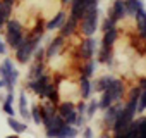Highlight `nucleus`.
<instances>
[{
  "mask_svg": "<svg viewBox=\"0 0 146 138\" xmlns=\"http://www.w3.org/2000/svg\"><path fill=\"white\" fill-rule=\"evenodd\" d=\"M98 5H90L84 9V14L79 21V26H78V31L86 38V36H95L96 29H98Z\"/></svg>",
  "mask_w": 146,
  "mask_h": 138,
  "instance_id": "obj_1",
  "label": "nucleus"
},
{
  "mask_svg": "<svg viewBox=\"0 0 146 138\" xmlns=\"http://www.w3.org/2000/svg\"><path fill=\"white\" fill-rule=\"evenodd\" d=\"M0 78L5 80V83H7V85H12V86L17 83L19 71L16 69L14 60H12L11 57H5V59H4V62L0 64Z\"/></svg>",
  "mask_w": 146,
  "mask_h": 138,
  "instance_id": "obj_2",
  "label": "nucleus"
},
{
  "mask_svg": "<svg viewBox=\"0 0 146 138\" xmlns=\"http://www.w3.org/2000/svg\"><path fill=\"white\" fill-rule=\"evenodd\" d=\"M96 50H98V40L95 36H86L79 45V57L84 59V60L93 59Z\"/></svg>",
  "mask_w": 146,
  "mask_h": 138,
  "instance_id": "obj_3",
  "label": "nucleus"
},
{
  "mask_svg": "<svg viewBox=\"0 0 146 138\" xmlns=\"http://www.w3.org/2000/svg\"><path fill=\"white\" fill-rule=\"evenodd\" d=\"M50 76H46V74H43V76H40V78H36V80H28V83H26V88L28 90H31L35 95H38L40 98H43L45 97V90H46V86L50 85Z\"/></svg>",
  "mask_w": 146,
  "mask_h": 138,
  "instance_id": "obj_4",
  "label": "nucleus"
},
{
  "mask_svg": "<svg viewBox=\"0 0 146 138\" xmlns=\"http://www.w3.org/2000/svg\"><path fill=\"white\" fill-rule=\"evenodd\" d=\"M122 105H124L122 100H119V102H113L110 107L105 109V116H103V124H105V128L110 129V128L113 126V123H115V119H117V116H119Z\"/></svg>",
  "mask_w": 146,
  "mask_h": 138,
  "instance_id": "obj_5",
  "label": "nucleus"
},
{
  "mask_svg": "<svg viewBox=\"0 0 146 138\" xmlns=\"http://www.w3.org/2000/svg\"><path fill=\"white\" fill-rule=\"evenodd\" d=\"M107 92L110 93V97H112V100L113 102H119V100H122V97L125 95V86H124V81L122 80H112V83L108 85V88H107Z\"/></svg>",
  "mask_w": 146,
  "mask_h": 138,
  "instance_id": "obj_6",
  "label": "nucleus"
},
{
  "mask_svg": "<svg viewBox=\"0 0 146 138\" xmlns=\"http://www.w3.org/2000/svg\"><path fill=\"white\" fill-rule=\"evenodd\" d=\"M64 43H65V38H64V36H60V35L55 36V38L48 43V47L45 48V59H53V57H57L58 52L62 50Z\"/></svg>",
  "mask_w": 146,
  "mask_h": 138,
  "instance_id": "obj_7",
  "label": "nucleus"
},
{
  "mask_svg": "<svg viewBox=\"0 0 146 138\" xmlns=\"http://www.w3.org/2000/svg\"><path fill=\"white\" fill-rule=\"evenodd\" d=\"M125 16H127V12H125L124 0H113V5H112V9H110V12H108V17L113 19L115 23H119V21H122Z\"/></svg>",
  "mask_w": 146,
  "mask_h": 138,
  "instance_id": "obj_8",
  "label": "nucleus"
},
{
  "mask_svg": "<svg viewBox=\"0 0 146 138\" xmlns=\"http://www.w3.org/2000/svg\"><path fill=\"white\" fill-rule=\"evenodd\" d=\"M78 26H79V21H76V19H72V17H69V16H67L65 23L58 28V29H60V33H58V35H60V36H64V38L67 40V38H70L72 35L78 31Z\"/></svg>",
  "mask_w": 146,
  "mask_h": 138,
  "instance_id": "obj_9",
  "label": "nucleus"
},
{
  "mask_svg": "<svg viewBox=\"0 0 146 138\" xmlns=\"http://www.w3.org/2000/svg\"><path fill=\"white\" fill-rule=\"evenodd\" d=\"M65 19H67V12H65V11H58V12L45 24V29H46V31H55V29H58V28L65 23Z\"/></svg>",
  "mask_w": 146,
  "mask_h": 138,
  "instance_id": "obj_10",
  "label": "nucleus"
},
{
  "mask_svg": "<svg viewBox=\"0 0 146 138\" xmlns=\"http://www.w3.org/2000/svg\"><path fill=\"white\" fill-rule=\"evenodd\" d=\"M78 88H79V97H81V100H88L90 97H91V81H90V78H86V76H83L81 74V78H79V81H78Z\"/></svg>",
  "mask_w": 146,
  "mask_h": 138,
  "instance_id": "obj_11",
  "label": "nucleus"
},
{
  "mask_svg": "<svg viewBox=\"0 0 146 138\" xmlns=\"http://www.w3.org/2000/svg\"><path fill=\"white\" fill-rule=\"evenodd\" d=\"M5 42H7L9 48L16 50L24 42V31H21V33H5Z\"/></svg>",
  "mask_w": 146,
  "mask_h": 138,
  "instance_id": "obj_12",
  "label": "nucleus"
},
{
  "mask_svg": "<svg viewBox=\"0 0 146 138\" xmlns=\"http://www.w3.org/2000/svg\"><path fill=\"white\" fill-rule=\"evenodd\" d=\"M112 80H113V76L105 74V76H102V78L95 80V83H91V90H93V92H96V93H102V92H105V90L108 88V85L112 83Z\"/></svg>",
  "mask_w": 146,
  "mask_h": 138,
  "instance_id": "obj_13",
  "label": "nucleus"
},
{
  "mask_svg": "<svg viewBox=\"0 0 146 138\" xmlns=\"http://www.w3.org/2000/svg\"><path fill=\"white\" fill-rule=\"evenodd\" d=\"M98 52V57H96V62H102V64H107V66H112L113 64V52L112 48H107V47H100Z\"/></svg>",
  "mask_w": 146,
  "mask_h": 138,
  "instance_id": "obj_14",
  "label": "nucleus"
},
{
  "mask_svg": "<svg viewBox=\"0 0 146 138\" xmlns=\"http://www.w3.org/2000/svg\"><path fill=\"white\" fill-rule=\"evenodd\" d=\"M117 28L113 29H108V31H103V38H102V47H107V48H113L115 42H117Z\"/></svg>",
  "mask_w": 146,
  "mask_h": 138,
  "instance_id": "obj_15",
  "label": "nucleus"
},
{
  "mask_svg": "<svg viewBox=\"0 0 146 138\" xmlns=\"http://www.w3.org/2000/svg\"><path fill=\"white\" fill-rule=\"evenodd\" d=\"M19 114L24 121H29L31 119V114L28 111V98H26V90H21L19 93Z\"/></svg>",
  "mask_w": 146,
  "mask_h": 138,
  "instance_id": "obj_16",
  "label": "nucleus"
},
{
  "mask_svg": "<svg viewBox=\"0 0 146 138\" xmlns=\"http://www.w3.org/2000/svg\"><path fill=\"white\" fill-rule=\"evenodd\" d=\"M124 5H125V12H127V16H131V17H134V14H136L139 9L144 7L143 0H124Z\"/></svg>",
  "mask_w": 146,
  "mask_h": 138,
  "instance_id": "obj_17",
  "label": "nucleus"
},
{
  "mask_svg": "<svg viewBox=\"0 0 146 138\" xmlns=\"http://www.w3.org/2000/svg\"><path fill=\"white\" fill-rule=\"evenodd\" d=\"M96 66H98V62H96L95 59H88V60L84 62V66L81 67V74L86 76V78H91V76L96 73Z\"/></svg>",
  "mask_w": 146,
  "mask_h": 138,
  "instance_id": "obj_18",
  "label": "nucleus"
},
{
  "mask_svg": "<svg viewBox=\"0 0 146 138\" xmlns=\"http://www.w3.org/2000/svg\"><path fill=\"white\" fill-rule=\"evenodd\" d=\"M43 74H45V64L35 60V64L31 66L29 73H28V80H36V78H40V76H43Z\"/></svg>",
  "mask_w": 146,
  "mask_h": 138,
  "instance_id": "obj_19",
  "label": "nucleus"
},
{
  "mask_svg": "<svg viewBox=\"0 0 146 138\" xmlns=\"http://www.w3.org/2000/svg\"><path fill=\"white\" fill-rule=\"evenodd\" d=\"M7 124L11 126V129L14 131V133H24L26 129H28V124L26 123H21V121H17L16 117H12V116H7Z\"/></svg>",
  "mask_w": 146,
  "mask_h": 138,
  "instance_id": "obj_20",
  "label": "nucleus"
},
{
  "mask_svg": "<svg viewBox=\"0 0 146 138\" xmlns=\"http://www.w3.org/2000/svg\"><path fill=\"white\" fill-rule=\"evenodd\" d=\"M4 28H5V33H21V31H24V26L17 19H7Z\"/></svg>",
  "mask_w": 146,
  "mask_h": 138,
  "instance_id": "obj_21",
  "label": "nucleus"
},
{
  "mask_svg": "<svg viewBox=\"0 0 146 138\" xmlns=\"http://www.w3.org/2000/svg\"><path fill=\"white\" fill-rule=\"evenodd\" d=\"M72 111H76V105L72 104L70 100H67V102H58V104H57V114H60L62 117H65V116L70 114Z\"/></svg>",
  "mask_w": 146,
  "mask_h": 138,
  "instance_id": "obj_22",
  "label": "nucleus"
},
{
  "mask_svg": "<svg viewBox=\"0 0 146 138\" xmlns=\"http://www.w3.org/2000/svg\"><path fill=\"white\" fill-rule=\"evenodd\" d=\"M78 135H79V129L72 124H64L58 133V136H62V138H76Z\"/></svg>",
  "mask_w": 146,
  "mask_h": 138,
  "instance_id": "obj_23",
  "label": "nucleus"
},
{
  "mask_svg": "<svg viewBox=\"0 0 146 138\" xmlns=\"http://www.w3.org/2000/svg\"><path fill=\"white\" fill-rule=\"evenodd\" d=\"M113 104V100H112V97H110V93L105 90V92H102V97H100V100H98V107L102 109V111H105L107 107H110Z\"/></svg>",
  "mask_w": 146,
  "mask_h": 138,
  "instance_id": "obj_24",
  "label": "nucleus"
},
{
  "mask_svg": "<svg viewBox=\"0 0 146 138\" xmlns=\"http://www.w3.org/2000/svg\"><path fill=\"white\" fill-rule=\"evenodd\" d=\"M100 107H98V100L96 98H91L90 100V104H86V119H91V117H95V114H96V111H98Z\"/></svg>",
  "mask_w": 146,
  "mask_h": 138,
  "instance_id": "obj_25",
  "label": "nucleus"
},
{
  "mask_svg": "<svg viewBox=\"0 0 146 138\" xmlns=\"http://www.w3.org/2000/svg\"><path fill=\"white\" fill-rule=\"evenodd\" d=\"M11 16H12V5H9L5 2H0V17L4 21H7V19H11Z\"/></svg>",
  "mask_w": 146,
  "mask_h": 138,
  "instance_id": "obj_26",
  "label": "nucleus"
},
{
  "mask_svg": "<svg viewBox=\"0 0 146 138\" xmlns=\"http://www.w3.org/2000/svg\"><path fill=\"white\" fill-rule=\"evenodd\" d=\"M29 114H31V119L35 121V124H41V112H40V107L38 105H33L31 107V111H29Z\"/></svg>",
  "mask_w": 146,
  "mask_h": 138,
  "instance_id": "obj_27",
  "label": "nucleus"
},
{
  "mask_svg": "<svg viewBox=\"0 0 146 138\" xmlns=\"http://www.w3.org/2000/svg\"><path fill=\"white\" fill-rule=\"evenodd\" d=\"M33 59H35L36 62H43V60H45V48H43L41 45H38V47L33 50Z\"/></svg>",
  "mask_w": 146,
  "mask_h": 138,
  "instance_id": "obj_28",
  "label": "nucleus"
},
{
  "mask_svg": "<svg viewBox=\"0 0 146 138\" xmlns=\"http://www.w3.org/2000/svg\"><path fill=\"white\" fill-rule=\"evenodd\" d=\"M146 111V88L141 90L139 100H137V112H144Z\"/></svg>",
  "mask_w": 146,
  "mask_h": 138,
  "instance_id": "obj_29",
  "label": "nucleus"
},
{
  "mask_svg": "<svg viewBox=\"0 0 146 138\" xmlns=\"http://www.w3.org/2000/svg\"><path fill=\"white\" fill-rule=\"evenodd\" d=\"M115 24H117V23H115L113 19H110V17H105V19H103V23H102V29H103V31L113 29V28H115Z\"/></svg>",
  "mask_w": 146,
  "mask_h": 138,
  "instance_id": "obj_30",
  "label": "nucleus"
},
{
  "mask_svg": "<svg viewBox=\"0 0 146 138\" xmlns=\"http://www.w3.org/2000/svg\"><path fill=\"white\" fill-rule=\"evenodd\" d=\"M72 126H76V128H84V126H86V116H84V114H78Z\"/></svg>",
  "mask_w": 146,
  "mask_h": 138,
  "instance_id": "obj_31",
  "label": "nucleus"
},
{
  "mask_svg": "<svg viewBox=\"0 0 146 138\" xmlns=\"http://www.w3.org/2000/svg\"><path fill=\"white\" fill-rule=\"evenodd\" d=\"M137 123H139V135H141V138H146V116L139 117Z\"/></svg>",
  "mask_w": 146,
  "mask_h": 138,
  "instance_id": "obj_32",
  "label": "nucleus"
},
{
  "mask_svg": "<svg viewBox=\"0 0 146 138\" xmlns=\"http://www.w3.org/2000/svg\"><path fill=\"white\" fill-rule=\"evenodd\" d=\"M2 109H4V112L7 114V116H16V111H14V107H12V104H9V102H2Z\"/></svg>",
  "mask_w": 146,
  "mask_h": 138,
  "instance_id": "obj_33",
  "label": "nucleus"
},
{
  "mask_svg": "<svg viewBox=\"0 0 146 138\" xmlns=\"http://www.w3.org/2000/svg\"><path fill=\"white\" fill-rule=\"evenodd\" d=\"M76 116H78V112H76V111H72L70 114H67V116L64 117L65 124H74V119H76Z\"/></svg>",
  "mask_w": 146,
  "mask_h": 138,
  "instance_id": "obj_34",
  "label": "nucleus"
},
{
  "mask_svg": "<svg viewBox=\"0 0 146 138\" xmlns=\"http://www.w3.org/2000/svg\"><path fill=\"white\" fill-rule=\"evenodd\" d=\"M83 138H95V133L90 126H84L83 128Z\"/></svg>",
  "mask_w": 146,
  "mask_h": 138,
  "instance_id": "obj_35",
  "label": "nucleus"
},
{
  "mask_svg": "<svg viewBox=\"0 0 146 138\" xmlns=\"http://www.w3.org/2000/svg\"><path fill=\"white\" fill-rule=\"evenodd\" d=\"M76 112H78V114H86V104H84L83 100L76 105Z\"/></svg>",
  "mask_w": 146,
  "mask_h": 138,
  "instance_id": "obj_36",
  "label": "nucleus"
},
{
  "mask_svg": "<svg viewBox=\"0 0 146 138\" xmlns=\"http://www.w3.org/2000/svg\"><path fill=\"white\" fill-rule=\"evenodd\" d=\"M7 54V43L0 40V55H5Z\"/></svg>",
  "mask_w": 146,
  "mask_h": 138,
  "instance_id": "obj_37",
  "label": "nucleus"
},
{
  "mask_svg": "<svg viewBox=\"0 0 146 138\" xmlns=\"http://www.w3.org/2000/svg\"><path fill=\"white\" fill-rule=\"evenodd\" d=\"M98 2H100V0H83L84 7H90V5H98Z\"/></svg>",
  "mask_w": 146,
  "mask_h": 138,
  "instance_id": "obj_38",
  "label": "nucleus"
},
{
  "mask_svg": "<svg viewBox=\"0 0 146 138\" xmlns=\"http://www.w3.org/2000/svg\"><path fill=\"white\" fill-rule=\"evenodd\" d=\"M0 2H5V4H9V5H14L16 0H0Z\"/></svg>",
  "mask_w": 146,
  "mask_h": 138,
  "instance_id": "obj_39",
  "label": "nucleus"
},
{
  "mask_svg": "<svg viewBox=\"0 0 146 138\" xmlns=\"http://www.w3.org/2000/svg\"><path fill=\"white\" fill-rule=\"evenodd\" d=\"M4 26H5V21H4L2 17H0V31H2V29H4Z\"/></svg>",
  "mask_w": 146,
  "mask_h": 138,
  "instance_id": "obj_40",
  "label": "nucleus"
},
{
  "mask_svg": "<svg viewBox=\"0 0 146 138\" xmlns=\"http://www.w3.org/2000/svg\"><path fill=\"white\" fill-rule=\"evenodd\" d=\"M5 85H7V83H5V80L0 78V88H5Z\"/></svg>",
  "mask_w": 146,
  "mask_h": 138,
  "instance_id": "obj_41",
  "label": "nucleus"
},
{
  "mask_svg": "<svg viewBox=\"0 0 146 138\" xmlns=\"http://www.w3.org/2000/svg\"><path fill=\"white\" fill-rule=\"evenodd\" d=\"M5 138H19V135H17V133H14V135H9V136H5Z\"/></svg>",
  "mask_w": 146,
  "mask_h": 138,
  "instance_id": "obj_42",
  "label": "nucleus"
},
{
  "mask_svg": "<svg viewBox=\"0 0 146 138\" xmlns=\"http://www.w3.org/2000/svg\"><path fill=\"white\" fill-rule=\"evenodd\" d=\"M60 4H62V5H67V4H69V0H60Z\"/></svg>",
  "mask_w": 146,
  "mask_h": 138,
  "instance_id": "obj_43",
  "label": "nucleus"
},
{
  "mask_svg": "<svg viewBox=\"0 0 146 138\" xmlns=\"http://www.w3.org/2000/svg\"><path fill=\"white\" fill-rule=\"evenodd\" d=\"M100 138H110V136H108V135H107V133H103V135H102V136H100Z\"/></svg>",
  "mask_w": 146,
  "mask_h": 138,
  "instance_id": "obj_44",
  "label": "nucleus"
},
{
  "mask_svg": "<svg viewBox=\"0 0 146 138\" xmlns=\"http://www.w3.org/2000/svg\"><path fill=\"white\" fill-rule=\"evenodd\" d=\"M55 138H62V136H55Z\"/></svg>",
  "mask_w": 146,
  "mask_h": 138,
  "instance_id": "obj_45",
  "label": "nucleus"
},
{
  "mask_svg": "<svg viewBox=\"0 0 146 138\" xmlns=\"http://www.w3.org/2000/svg\"><path fill=\"white\" fill-rule=\"evenodd\" d=\"M144 42H146V38H144Z\"/></svg>",
  "mask_w": 146,
  "mask_h": 138,
  "instance_id": "obj_46",
  "label": "nucleus"
}]
</instances>
